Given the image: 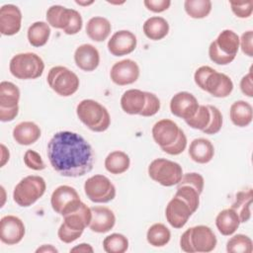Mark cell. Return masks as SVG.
<instances>
[{
  "label": "cell",
  "mask_w": 253,
  "mask_h": 253,
  "mask_svg": "<svg viewBox=\"0 0 253 253\" xmlns=\"http://www.w3.org/2000/svg\"><path fill=\"white\" fill-rule=\"evenodd\" d=\"M226 251L229 253H252V240L244 234L233 235L226 242Z\"/></svg>",
  "instance_id": "cell-37"
},
{
  "label": "cell",
  "mask_w": 253,
  "mask_h": 253,
  "mask_svg": "<svg viewBox=\"0 0 253 253\" xmlns=\"http://www.w3.org/2000/svg\"><path fill=\"white\" fill-rule=\"evenodd\" d=\"M146 102L140 116L142 117H152L154 116L160 109V101L158 97L150 92H145Z\"/></svg>",
  "instance_id": "cell-44"
},
{
  "label": "cell",
  "mask_w": 253,
  "mask_h": 253,
  "mask_svg": "<svg viewBox=\"0 0 253 253\" xmlns=\"http://www.w3.org/2000/svg\"><path fill=\"white\" fill-rule=\"evenodd\" d=\"M45 189L46 185L42 177L27 176L15 186L13 191L14 202L20 207H30L43 196Z\"/></svg>",
  "instance_id": "cell-9"
},
{
  "label": "cell",
  "mask_w": 253,
  "mask_h": 253,
  "mask_svg": "<svg viewBox=\"0 0 253 253\" xmlns=\"http://www.w3.org/2000/svg\"><path fill=\"white\" fill-rule=\"evenodd\" d=\"M211 120V112L208 108V105H200L198 111L196 112L195 116L189 120H186V124L195 129L204 130Z\"/></svg>",
  "instance_id": "cell-39"
},
{
  "label": "cell",
  "mask_w": 253,
  "mask_h": 253,
  "mask_svg": "<svg viewBox=\"0 0 253 253\" xmlns=\"http://www.w3.org/2000/svg\"><path fill=\"white\" fill-rule=\"evenodd\" d=\"M36 252H55L56 253V252H58V250L55 247H53L52 245L47 244V245H42V246L39 247L36 250Z\"/></svg>",
  "instance_id": "cell-52"
},
{
  "label": "cell",
  "mask_w": 253,
  "mask_h": 253,
  "mask_svg": "<svg viewBox=\"0 0 253 253\" xmlns=\"http://www.w3.org/2000/svg\"><path fill=\"white\" fill-rule=\"evenodd\" d=\"M200 193L190 185H178L175 196L184 200L190 207L193 213L198 210L200 205Z\"/></svg>",
  "instance_id": "cell-38"
},
{
  "label": "cell",
  "mask_w": 253,
  "mask_h": 253,
  "mask_svg": "<svg viewBox=\"0 0 253 253\" xmlns=\"http://www.w3.org/2000/svg\"><path fill=\"white\" fill-rule=\"evenodd\" d=\"M76 4L78 5H82V6H88V5H91L94 3V1H89V2H82V1H75Z\"/></svg>",
  "instance_id": "cell-53"
},
{
  "label": "cell",
  "mask_w": 253,
  "mask_h": 253,
  "mask_svg": "<svg viewBox=\"0 0 253 253\" xmlns=\"http://www.w3.org/2000/svg\"><path fill=\"white\" fill-rule=\"evenodd\" d=\"M208 108L211 112V120L208 126L203 130L206 134H215L217 133L222 126V115L220 111L211 105H208Z\"/></svg>",
  "instance_id": "cell-40"
},
{
  "label": "cell",
  "mask_w": 253,
  "mask_h": 253,
  "mask_svg": "<svg viewBox=\"0 0 253 253\" xmlns=\"http://www.w3.org/2000/svg\"><path fill=\"white\" fill-rule=\"evenodd\" d=\"M112 25L104 17H93L86 24V34L94 42H104L110 36Z\"/></svg>",
  "instance_id": "cell-26"
},
{
  "label": "cell",
  "mask_w": 253,
  "mask_h": 253,
  "mask_svg": "<svg viewBox=\"0 0 253 253\" xmlns=\"http://www.w3.org/2000/svg\"><path fill=\"white\" fill-rule=\"evenodd\" d=\"M84 192L87 198L97 204H106L116 197V188L111 180L101 174L88 178L84 183Z\"/></svg>",
  "instance_id": "cell-12"
},
{
  "label": "cell",
  "mask_w": 253,
  "mask_h": 253,
  "mask_svg": "<svg viewBox=\"0 0 253 253\" xmlns=\"http://www.w3.org/2000/svg\"><path fill=\"white\" fill-rule=\"evenodd\" d=\"M81 203L77 191L73 187L67 185L57 187L50 197L52 210L62 216L75 211L80 207Z\"/></svg>",
  "instance_id": "cell-13"
},
{
  "label": "cell",
  "mask_w": 253,
  "mask_h": 253,
  "mask_svg": "<svg viewBox=\"0 0 253 253\" xmlns=\"http://www.w3.org/2000/svg\"><path fill=\"white\" fill-rule=\"evenodd\" d=\"M24 163L28 168L36 171H41L45 168V164L42 161L41 155L37 151L32 149H28L25 152Z\"/></svg>",
  "instance_id": "cell-42"
},
{
  "label": "cell",
  "mask_w": 253,
  "mask_h": 253,
  "mask_svg": "<svg viewBox=\"0 0 253 253\" xmlns=\"http://www.w3.org/2000/svg\"><path fill=\"white\" fill-rule=\"evenodd\" d=\"M40 126L33 122H22L13 129L14 140L21 145H31L41 137Z\"/></svg>",
  "instance_id": "cell-25"
},
{
  "label": "cell",
  "mask_w": 253,
  "mask_h": 253,
  "mask_svg": "<svg viewBox=\"0 0 253 253\" xmlns=\"http://www.w3.org/2000/svg\"><path fill=\"white\" fill-rule=\"evenodd\" d=\"M103 248L107 253H124L128 248V240L124 234L112 233L103 240Z\"/></svg>",
  "instance_id": "cell-36"
},
{
  "label": "cell",
  "mask_w": 253,
  "mask_h": 253,
  "mask_svg": "<svg viewBox=\"0 0 253 253\" xmlns=\"http://www.w3.org/2000/svg\"><path fill=\"white\" fill-rule=\"evenodd\" d=\"M253 32L251 30L242 34L241 38L239 39V46L241 47L242 52L251 57L253 56Z\"/></svg>",
  "instance_id": "cell-46"
},
{
  "label": "cell",
  "mask_w": 253,
  "mask_h": 253,
  "mask_svg": "<svg viewBox=\"0 0 253 253\" xmlns=\"http://www.w3.org/2000/svg\"><path fill=\"white\" fill-rule=\"evenodd\" d=\"M177 185H190L194 187L200 194H202L204 190L205 180H204V177L199 173H196V172L186 173L182 176L180 182Z\"/></svg>",
  "instance_id": "cell-43"
},
{
  "label": "cell",
  "mask_w": 253,
  "mask_h": 253,
  "mask_svg": "<svg viewBox=\"0 0 253 253\" xmlns=\"http://www.w3.org/2000/svg\"><path fill=\"white\" fill-rule=\"evenodd\" d=\"M171 238V232L163 223L152 224L146 232L147 242L154 247L165 246Z\"/></svg>",
  "instance_id": "cell-34"
},
{
  "label": "cell",
  "mask_w": 253,
  "mask_h": 253,
  "mask_svg": "<svg viewBox=\"0 0 253 253\" xmlns=\"http://www.w3.org/2000/svg\"><path fill=\"white\" fill-rule=\"evenodd\" d=\"M195 83L202 90L215 98H225L233 90V82L224 73L217 72L211 66H201L194 74Z\"/></svg>",
  "instance_id": "cell-2"
},
{
  "label": "cell",
  "mask_w": 253,
  "mask_h": 253,
  "mask_svg": "<svg viewBox=\"0 0 253 253\" xmlns=\"http://www.w3.org/2000/svg\"><path fill=\"white\" fill-rule=\"evenodd\" d=\"M146 102L145 92L138 89L126 90L121 98V107L128 115H140Z\"/></svg>",
  "instance_id": "cell-23"
},
{
  "label": "cell",
  "mask_w": 253,
  "mask_h": 253,
  "mask_svg": "<svg viewBox=\"0 0 253 253\" xmlns=\"http://www.w3.org/2000/svg\"><path fill=\"white\" fill-rule=\"evenodd\" d=\"M20 90L12 82L2 81L0 83V108L13 109L19 107Z\"/></svg>",
  "instance_id": "cell-33"
},
{
  "label": "cell",
  "mask_w": 253,
  "mask_h": 253,
  "mask_svg": "<svg viewBox=\"0 0 253 253\" xmlns=\"http://www.w3.org/2000/svg\"><path fill=\"white\" fill-rule=\"evenodd\" d=\"M28 41L35 47L44 45L50 36L49 25L42 21L33 23L28 29Z\"/></svg>",
  "instance_id": "cell-32"
},
{
  "label": "cell",
  "mask_w": 253,
  "mask_h": 253,
  "mask_svg": "<svg viewBox=\"0 0 253 253\" xmlns=\"http://www.w3.org/2000/svg\"><path fill=\"white\" fill-rule=\"evenodd\" d=\"M233 14L241 19L249 18L253 11V1H229Z\"/></svg>",
  "instance_id": "cell-41"
},
{
  "label": "cell",
  "mask_w": 253,
  "mask_h": 253,
  "mask_svg": "<svg viewBox=\"0 0 253 253\" xmlns=\"http://www.w3.org/2000/svg\"><path fill=\"white\" fill-rule=\"evenodd\" d=\"M9 69L11 74L18 79H36L42 76L44 63L37 53L23 52L11 58Z\"/></svg>",
  "instance_id": "cell-8"
},
{
  "label": "cell",
  "mask_w": 253,
  "mask_h": 253,
  "mask_svg": "<svg viewBox=\"0 0 253 253\" xmlns=\"http://www.w3.org/2000/svg\"><path fill=\"white\" fill-rule=\"evenodd\" d=\"M210 0H186L184 8L186 13L193 19H203L209 16L211 11Z\"/></svg>",
  "instance_id": "cell-35"
},
{
  "label": "cell",
  "mask_w": 253,
  "mask_h": 253,
  "mask_svg": "<svg viewBox=\"0 0 253 253\" xmlns=\"http://www.w3.org/2000/svg\"><path fill=\"white\" fill-rule=\"evenodd\" d=\"M216 236L207 225L188 228L180 238V247L188 253L211 252L216 246Z\"/></svg>",
  "instance_id": "cell-6"
},
{
  "label": "cell",
  "mask_w": 253,
  "mask_h": 253,
  "mask_svg": "<svg viewBox=\"0 0 253 253\" xmlns=\"http://www.w3.org/2000/svg\"><path fill=\"white\" fill-rule=\"evenodd\" d=\"M186 146H187V137L185 132L181 129L177 139L171 145L161 148V150L170 155H179L186 149Z\"/></svg>",
  "instance_id": "cell-45"
},
{
  "label": "cell",
  "mask_w": 253,
  "mask_h": 253,
  "mask_svg": "<svg viewBox=\"0 0 253 253\" xmlns=\"http://www.w3.org/2000/svg\"><path fill=\"white\" fill-rule=\"evenodd\" d=\"M144 35L152 41H160L164 39L169 32L168 22L158 16L148 18L142 27Z\"/></svg>",
  "instance_id": "cell-29"
},
{
  "label": "cell",
  "mask_w": 253,
  "mask_h": 253,
  "mask_svg": "<svg viewBox=\"0 0 253 253\" xmlns=\"http://www.w3.org/2000/svg\"><path fill=\"white\" fill-rule=\"evenodd\" d=\"M25 235V225L15 215H5L0 220V239L7 245L19 243Z\"/></svg>",
  "instance_id": "cell-16"
},
{
  "label": "cell",
  "mask_w": 253,
  "mask_h": 253,
  "mask_svg": "<svg viewBox=\"0 0 253 253\" xmlns=\"http://www.w3.org/2000/svg\"><path fill=\"white\" fill-rule=\"evenodd\" d=\"M92 217L89 228L97 233H106L110 231L116 223V216L112 210L107 207L91 208Z\"/></svg>",
  "instance_id": "cell-22"
},
{
  "label": "cell",
  "mask_w": 253,
  "mask_h": 253,
  "mask_svg": "<svg viewBox=\"0 0 253 253\" xmlns=\"http://www.w3.org/2000/svg\"><path fill=\"white\" fill-rule=\"evenodd\" d=\"M19 113V107L13 109H1L0 108V121L3 123L13 121Z\"/></svg>",
  "instance_id": "cell-49"
},
{
  "label": "cell",
  "mask_w": 253,
  "mask_h": 253,
  "mask_svg": "<svg viewBox=\"0 0 253 253\" xmlns=\"http://www.w3.org/2000/svg\"><path fill=\"white\" fill-rule=\"evenodd\" d=\"M22 25V13L16 5L6 4L0 9V33L13 36L19 33Z\"/></svg>",
  "instance_id": "cell-20"
},
{
  "label": "cell",
  "mask_w": 253,
  "mask_h": 253,
  "mask_svg": "<svg viewBox=\"0 0 253 253\" xmlns=\"http://www.w3.org/2000/svg\"><path fill=\"white\" fill-rule=\"evenodd\" d=\"M240 223L238 214L231 208L221 211L215 218V225L218 231L224 236L233 234L239 227Z\"/></svg>",
  "instance_id": "cell-28"
},
{
  "label": "cell",
  "mask_w": 253,
  "mask_h": 253,
  "mask_svg": "<svg viewBox=\"0 0 253 253\" xmlns=\"http://www.w3.org/2000/svg\"><path fill=\"white\" fill-rule=\"evenodd\" d=\"M193 214L188 204L179 197L174 196L166 206L165 216L168 223L174 228H182Z\"/></svg>",
  "instance_id": "cell-17"
},
{
  "label": "cell",
  "mask_w": 253,
  "mask_h": 253,
  "mask_svg": "<svg viewBox=\"0 0 253 253\" xmlns=\"http://www.w3.org/2000/svg\"><path fill=\"white\" fill-rule=\"evenodd\" d=\"M252 198V189L240 191L235 196V201L231 205V209H233L238 214L240 222H247L251 217Z\"/></svg>",
  "instance_id": "cell-30"
},
{
  "label": "cell",
  "mask_w": 253,
  "mask_h": 253,
  "mask_svg": "<svg viewBox=\"0 0 253 253\" xmlns=\"http://www.w3.org/2000/svg\"><path fill=\"white\" fill-rule=\"evenodd\" d=\"M112 81L119 85L125 86L134 83L139 77V67L131 59H123L116 62L110 71Z\"/></svg>",
  "instance_id": "cell-15"
},
{
  "label": "cell",
  "mask_w": 253,
  "mask_h": 253,
  "mask_svg": "<svg viewBox=\"0 0 253 253\" xmlns=\"http://www.w3.org/2000/svg\"><path fill=\"white\" fill-rule=\"evenodd\" d=\"M137 40L134 34L122 30L116 32L108 42V49L114 56H123L131 53L136 47Z\"/></svg>",
  "instance_id": "cell-19"
},
{
  "label": "cell",
  "mask_w": 253,
  "mask_h": 253,
  "mask_svg": "<svg viewBox=\"0 0 253 253\" xmlns=\"http://www.w3.org/2000/svg\"><path fill=\"white\" fill-rule=\"evenodd\" d=\"M91 217V208L82 202L75 211L63 216V222L57 231L59 240L64 243H71L77 240L82 235L84 229L89 226Z\"/></svg>",
  "instance_id": "cell-3"
},
{
  "label": "cell",
  "mask_w": 253,
  "mask_h": 253,
  "mask_svg": "<svg viewBox=\"0 0 253 253\" xmlns=\"http://www.w3.org/2000/svg\"><path fill=\"white\" fill-rule=\"evenodd\" d=\"M239 49V37L231 30H223L209 46L211 60L218 65L232 62Z\"/></svg>",
  "instance_id": "cell-5"
},
{
  "label": "cell",
  "mask_w": 253,
  "mask_h": 253,
  "mask_svg": "<svg viewBox=\"0 0 253 253\" xmlns=\"http://www.w3.org/2000/svg\"><path fill=\"white\" fill-rule=\"evenodd\" d=\"M199 106L197 98L192 93L186 91L176 93L170 101L171 113L185 121L195 116Z\"/></svg>",
  "instance_id": "cell-14"
},
{
  "label": "cell",
  "mask_w": 253,
  "mask_h": 253,
  "mask_svg": "<svg viewBox=\"0 0 253 253\" xmlns=\"http://www.w3.org/2000/svg\"><path fill=\"white\" fill-rule=\"evenodd\" d=\"M130 165L128 155L121 150H116L109 153L105 159V168L111 174H122L126 172Z\"/></svg>",
  "instance_id": "cell-31"
},
{
  "label": "cell",
  "mask_w": 253,
  "mask_h": 253,
  "mask_svg": "<svg viewBox=\"0 0 253 253\" xmlns=\"http://www.w3.org/2000/svg\"><path fill=\"white\" fill-rule=\"evenodd\" d=\"M229 117L234 126L245 127L252 122V106L243 100L236 101L230 106Z\"/></svg>",
  "instance_id": "cell-27"
},
{
  "label": "cell",
  "mask_w": 253,
  "mask_h": 253,
  "mask_svg": "<svg viewBox=\"0 0 253 253\" xmlns=\"http://www.w3.org/2000/svg\"><path fill=\"white\" fill-rule=\"evenodd\" d=\"M1 149H2V151H1V167H3L6 164V162H8L10 154H9V150L6 148V146L4 144H1Z\"/></svg>",
  "instance_id": "cell-51"
},
{
  "label": "cell",
  "mask_w": 253,
  "mask_h": 253,
  "mask_svg": "<svg viewBox=\"0 0 253 253\" xmlns=\"http://www.w3.org/2000/svg\"><path fill=\"white\" fill-rule=\"evenodd\" d=\"M74 61L78 68L90 72L98 67L100 63V54L94 45L83 43L75 49Z\"/></svg>",
  "instance_id": "cell-21"
},
{
  "label": "cell",
  "mask_w": 253,
  "mask_h": 253,
  "mask_svg": "<svg viewBox=\"0 0 253 253\" xmlns=\"http://www.w3.org/2000/svg\"><path fill=\"white\" fill-rule=\"evenodd\" d=\"M46 153L51 167L64 177L83 176L94 165L92 146L82 135L73 131L54 133L48 141Z\"/></svg>",
  "instance_id": "cell-1"
},
{
  "label": "cell",
  "mask_w": 253,
  "mask_h": 253,
  "mask_svg": "<svg viewBox=\"0 0 253 253\" xmlns=\"http://www.w3.org/2000/svg\"><path fill=\"white\" fill-rule=\"evenodd\" d=\"M48 86L59 96L69 97L79 88L78 76L65 66H53L46 77Z\"/></svg>",
  "instance_id": "cell-11"
},
{
  "label": "cell",
  "mask_w": 253,
  "mask_h": 253,
  "mask_svg": "<svg viewBox=\"0 0 253 253\" xmlns=\"http://www.w3.org/2000/svg\"><path fill=\"white\" fill-rule=\"evenodd\" d=\"M144 6L153 13H161L166 11L170 5V0H144L143 1Z\"/></svg>",
  "instance_id": "cell-47"
},
{
  "label": "cell",
  "mask_w": 253,
  "mask_h": 253,
  "mask_svg": "<svg viewBox=\"0 0 253 253\" xmlns=\"http://www.w3.org/2000/svg\"><path fill=\"white\" fill-rule=\"evenodd\" d=\"M252 71L251 69L249 72L242 77L240 81V89L241 92L247 96V97H252L253 96V87H252Z\"/></svg>",
  "instance_id": "cell-48"
},
{
  "label": "cell",
  "mask_w": 253,
  "mask_h": 253,
  "mask_svg": "<svg viewBox=\"0 0 253 253\" xmlns=\"http://www.w3.org/2000/svg\"><path fill=\"white\" fill-rule=\"evenodd\" d=\"M78 119L91 130L103 132L111 124L108 110L99 102L92 99L82 100L76 107Z\"/></svg>",
  "instance_id": "cell-4"
},
{
  "label": "cell",
  "mask_w": 253,
  "mask_h": 253,
  "mask_svg": "<svg viewBox=\"0 0 253 253\" xmlns=\"http://www.w3.org/2000/svg\"><path fill=\"white\" fill-rule=\"evenodd\" d=\"M214 155V147L211 140L200 137L195 138L189 147V156L196 163H209Z\"/></svg>",
  "instance_id": "cell-24"
},
{
  "label": "cell",
  "mask_w": 253,
  "mask_h": 253,
  "mask_svg": "<svg viewBox=\"0 0 253 253\" xmlns=\"http://www.w3.org/2000/svg\"><path fill=\"white\" fill-rule=\"evenodd\" d=\"M181 128L178 125L169 119H163L154 124L151 132L154 141L160 148L171 145L178 137Z\"/></svg>",
  "instance_id": "cell-18"
},
{
  "label": "cell",
  "mask_w": 253,
  "mask_h": 253,
  "mask_svg": "<svg viewBox=\"0 0 253 253\" xmlns=\"http://www.w3.org/2000/svg\"><path fill=\"white\" fill-rule=\"evenodd\" d=\"M45 17L49 26L62 30L66 35H75L82 29V17L74 9L52 5L47 9Z\"/></svg>",
  "instance_id": "cell-7"
},
{
  "label": "cell",
  "mask_w": 253,
  "mask_h": 253,
  "mask_svg": "<svg viewBox=\"0 0 253 253\" xmlns=\"http://www.w3.org/2000/svg\"><path fill=\"white\" fill-rule=\"evenodd\" d=\"M94 251L93 247L90 245V244H87V243H81V244H78L76 245L75 247L71 248L70 249V252H82V253H92Z\"/></svg>",
  "instance_id": "cell-50"
},
{
  "label": "cell",
  "mask_w": 253,
  "mask_h": 253,
  "mask_svg": "<svg viewBox=\"0 0 253 253\" xmlns=\"http://www.w3.org/2000/svg\"><path fill=\"white\" fill-rule=\"evenodd\" d=\"M148 175L160 185L171 187L180 182L183 169L177 162L165 158H156L148 166Z\"/></svg>",
  "instance_id": "cell-10"
}]
</instances>
